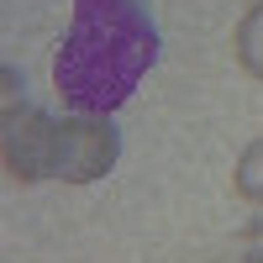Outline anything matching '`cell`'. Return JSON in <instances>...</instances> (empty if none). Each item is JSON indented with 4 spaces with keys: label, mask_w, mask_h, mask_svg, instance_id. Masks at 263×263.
Here are the masks:
<instances>
[{
    "label": "cell",
    "mask_w": 263,
    "mask_h": 263,
    "mask_svg": "<svg viewBox=\"0 0 263 263\" xmlns=\"http://www.w3.org/2000/svg\"><path fill=\"white\" fill-rule=\"evenodd\" d=\"M158 63L147 0H74L69 32L53 53V90L79 116H111Z\"/></svg>",
    "instance_id": "1"
},
{
    "label": "cell",
    "mask_w": 263,
    "mask_h": 263,
    "mask_svg": "<svg viewBox=\"0 0 263 263\" xmlns=\"http://www.w3.org/2000/svg\"><path fill=\"white\" fill-rule=\"evenodd\" d=\"M121 158V132L111 116H48L27 105V111H6V168L11 179H63V184H95L116 168Z\"/></svg>",
    "instance_id": "2"
},
{
    "label": "cell",
    "mask_w": 263,
    "mask_h": 263,
    "mask_svg": "<svg viewBox=\"0 0 263 263\" xmlns=\"http://www.w3.org/2000/svg\"><path fill=\"white\" fill-rule=\"evenodd\" d=\"M232 53H237V63H242V74L263 79V0H253V6L242 11L237 37H232Z\"/></svg>",
    "instance_id": "3"
},
{
    "label": "cell",
    "mask_w": 263,
    "mask_h": 263,
    "mask_svg": "<svg viewBox=\"0 0 263 263\" xmlns=\"http://www.w3.org/2000/svg\"><path fill=\"white\" fill-rule=\"evenodd\" d=\"M232 190L242 195V200L263 205V137L242 147V158H237V168H232Z\"/></svg>",
    "instance_id": "4"
},
{
    "label": "cell",
    "mask_w": 263,
    "mask_h": 263,
    "mask_svg": "<svg viewBox=\"0 0 263 263\" xmlns=\"http://www.w3.org/2000/svg\"><path fill=\"white\" fill-rule=\"evenodd\" d=\"M242 263H263V248H253V253H248V258H242Z\"/></svg>",
    "instance_id": "5"
}]
</instances>
